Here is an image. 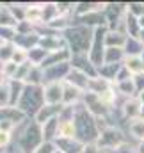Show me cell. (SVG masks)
Returning a JSON list of instances; mask_svg holds the SVG:
<instances>
[{
    "mask_svg": "<svg viewBox=\"0 0 144 153\" xmlns=\"http://www.w3.org/2000/svg\"><path fill=\"white\" fill-rule=\"evenodd\" d=\"M139 25H141V27H144V16H141V18H139Z\"/></svg>",
    "mask_w": 144,
    "mask_h": 153,
    "instance_id": "5b68a950",
    "label": "cell"
},
{
    "mask_svg": "<svg viewBox=\"0 0 144 153\" xmlns=\"http://www.w3.org/2000/svg\"><path fill=\"white\" fill-rule=\"evenodd\" d=\"M132 132H134V135L144 139V123H141V121L134 123V125H132Z\"/></svg>",
    "mask_w": 144,
    "mask_h": 153,
    "instance_id": "6da1fadb",
    "label": "cell"
},
{
    "mask_svg": "<svg viewBox=\"0 0 144 153\" xmlns=\"http://www.w3.org/2000/svg\"><path fill=\"white\" fill-rule=\"evenodd\" d=\"M55 91H57V85H52V87H50V93H55ZM45 98H46L48 102H55V100H59L57 96H45Z\"/></svg>",
    "mask_w": 144,
    "mask_h": 153,
    "instance_id": "3957f363",
    "label": "cell"
},
{
    "mask_svg": "<svg viewBox=\"0 0 144 153\" xmlns=\"http://www.w3.org/2000/svg\"><path fill=\"white\" fill-rule=\"evenodd\" d=\"M7 132H0V144H5L7 143Z\"/></svg>",
    "mask_w": 144,
    "mask_h": 153,
    "instance_id": "277c9868",
    "label": "cell"
},
{
    "mask_svg": "<svg viewBox=\"0 0 144 153\" xmlns=\"http://www.w3.org/2000/svg\"><path fill=\"white\" fill-rule=\"evenodd\" d=\"M128 68H132L134 71H141V70H143L139 59H130V61H128Z\"/></svg>",
    "mask_w": 144,
    "mask_h": 153,
    "instance_id": "7a4b0ae2",
    "label": "cell"
}]
</instances>
